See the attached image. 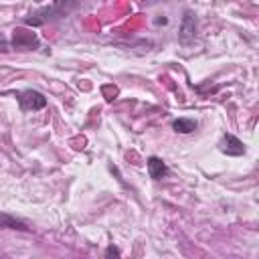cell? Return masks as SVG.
<instances>
[{
	"mask_svg": "<svg viewBox=\"0 0 259 259\" xmlns=\"http://www.w3.org/2000/svg\"><path fill=\"white\" fill-rule=\"evenodd\" d=\"M77 2H55V4H49V6H42L38 10H34L30 16L24 18V24L26 26H40L45 24L47 20H53V18H59V16H67V12L71 8H75Z\"/></svg>",
	"mask_w": 259,
	"mask_h": 259,
	"instance_id": "6da1fadb",
	"label": "cell"
},
{
	"mask_svg": "<svg viewBox=\"0 0 259 259\" xmlns=\"http://www.w3.org/2000/svg\"><path fill=\"white\" fill-rule=\"evenodd\" d=\"M18 103H20V109L22 111H36V109H42L47 105V97L40 93V91H34V89H24L16 95Z\"/></svg>",
	"mask_w": 259,
	"mask_h": 259,
	"instance_id": "7a4b0ae2",
	"label": "cell"
},
{
	"mask_svg": "<svg viewBox=\"0 0 259 259\" xmlns=\"http://www.w3.org/2000/svg\"><path fill=\"white\" fill-rule=\"evenodd\" d=\"M38 36L22 26L14 28L12 30V47L14 49H26V51H32V49H38Z\"/></svg>",
	"mask_w": 259,
	"mask_h": 259,
	"instance_id": "3957f363",
	"label": "cell"
},
{
	"mask_svg": "<svg viewBox=\"0 0 259 259\" xmlns=\"http://www.w3.org/2000/svg\"><path fill=\"white\" fill-rule=\"evenodd\" d=\"M219 148H221V152L227 154V156H243V154H245V144H243L239 138H235L233 134H225V136L221 138Z\"/></svg>",
	"mask_w": 259,
	"mask_h": 259,
	"instance_id": "277c9868",
	"label": "cell"
},
{
	"mask_svg": "<svg viewBox=\"0 0 259 259\" xmlns=\"http://www.w3.org/2000/svg\"><path fill=\"white\" fill-rule=\"evenodd\" d=\"M194 34H196V16L190 10H186L182 18V26H180V40L186 45L194 38Z\"/></svg>",
	"mask_w": 259,
	"mask_h": 259,
	"instance_id": "5b68a950",
	"label": "cell"
},
{
	"mask_svg": "<svg viewBox=\"0 0 259 259\" xmlns=\"http://www.w3.org/2000/svg\"><path fill=\"white\" fill-rule=\"evenodd\" d=\"M148 174H150V178H154V180H162L164 176H168V166H166V162H164L162 158H158V156H150V158H148Z\"/></svg>",
	"mask_w": 259,
	"mask_h": 259,
	"instance_id": "8992f818",
	"label": "cell"
},
{
	"mask_svg": "<svg viewBox=\"0 0 259 259\" xmlns=\"http://www.w3.org/2000/svg\"><path fill=\"white\" fill-rule=\"evenodd\" d=\"M0 229H14V231H30V227L22 221L16 219L8 212H0Z\"/></svg>",
	"mask_w": 259,
	"mask_h": 259,
	"instance_id": "52a82bcc",
	"label": "cell"
},
{
	"mask_svg": "<svg viewBox=\"0 0 259 259\" xmlns=\"http://www.w3.org/2000/svg\"><path fill=\"white\" fill-rule=\"evenodd\" d=\"M172 127L178 134H192L198 127V123H196V119H190V117H178V119H174Z\"/></svg>",
	"mask_w": 259,
	"mask_h": 259,
	"instance_id": "ba28073f",
	"label": "cell"
},
{
	"mask_svg": "<svg viewBox=\"0 0 259 259\" xmlns=\"http://www.w3.org/2000/svg\"><path fill=\"white\" fill-rule=\"evenodd\" d=\"M105 259H121V253H119V249H117L115 245H109V247H105Z\"/></svg>",
	"mask_w": 259,
	"mask_h": 259,
	"instance_id": "9c48e42d",
	"label": "cell"
},
{
	"mask_svg": "<svg viewBox=\"0 0 259 259\" xmlns=\"http://www.w3.org/2000/svg\"><path fill=\"white\" fill-rule=\"evenodd\" d=\"M8 47H10V45H8V40L0 34V53H6V51H8Z\"/></svg>",
	"mask_w": 259,
	"mask_h": 259,
	"instance_id": "30bf717a",
	"label": "cell"
}]
</instances>
